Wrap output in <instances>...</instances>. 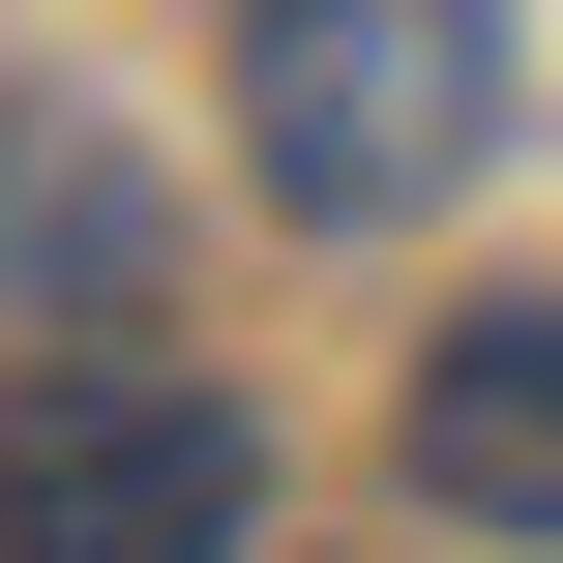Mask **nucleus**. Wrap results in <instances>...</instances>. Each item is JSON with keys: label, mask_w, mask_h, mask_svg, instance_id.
<instances>
[{"label": "nucleus", "mask_w": 563, "mask_h": 563, "mask_svg": "<svg viewBox=\"0 0 563 563\" xmlns=\"http://www.w3.org/2000/svg\"><path fill=\"white\" fill-rule=\"evenodd\" d=\"M416 505L445 534H563V297H475L416 356Z\"/></svg>", "instance_id": "3"}, {"label": "nucleus", "mask_w": 563, "mask_h": 563, "mask_svg": "<svg viewBox=\"0 0 563 563\" xmlns=\"http://www.w3.org/2000/svg\"><path fill=\"white\" fill-rule=\"evenodd\" d=\"M505 148V30L475 0H267L238 30V178L297 208V238H386V208H445Z\"/></svg>", "instance_id": "1"}, {"label": "nucleus", "mask_w": 563, "mask_h": 563, "mask_svg": "<svg viewBox=\"0 0 563 563\" xmlns=\"http://www.w3.org/2000/svg\"><path fill=\"white\" fill-rule=\"evenodd\" d=\"M267 534V416L208 356H59L0 416V563H238Z\"/></svg>", "instance_id": "2"}]
</instances>
